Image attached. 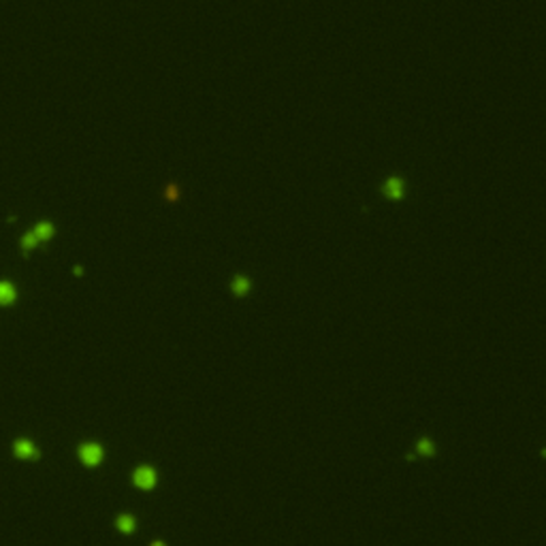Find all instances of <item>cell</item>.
Wrapping results in <instances>:
<instances>
[{
	"label": "cell",
	"instance_id": "1",
	"mask_svg": "<svg viewBox=\"0 0 546 546\" xmlns=\"http://www.w3.org/2000/svg\"><path fill=\"white\" fill-rule=\"evenodd\" d=\"M132 484L141 491H152L158 484V472L152 465H139L132 472Z\"/></svg>",
	"mask_w": 546,
	"mask_h": 546
},
{
	"label": "cell",
	"instance_id": "11",
	"mask_svg": "<svg viewBox=\"0 0 546 546\" xmlns=\"http://www.w3.org/2000/svg\"><path fill=\"white\" fill-rule=\"evenodd\" d=\"M150 546H166V544H164V542H162V540H154V542H152V544H150Z\"/></svg>",
	"mask_w": 546,
	"mask_h": 546
},
{
	"label": "cell",
	"instance_id": "3",
	"mask_svg": "<svg viewBox=\"0 0 546 546\" xmlns=\"http://www.w3.org/2000/svg\"><path fill=\"white\" fill-rule=\"evenodd\" d=\"M13 452H15V456H20L24 461L38 459V448L34 446V442H30V440H18L13 444Z\"/></svg>",
	"mask_w": 546,
	"mask_h": 546
},
{
	"label": "cell",
	"instance_id": "9",
	"mask_svg": "<svg viewBox=\"0 0 546 546\" xmlns=\"http://www.w3.org/2000/svg\"><path fill=\"white\" fill-rule=\"evenodd\" d=\"M32 232H34V237L38 239V242H47V239L54 237V226L50 222H41Z\"/></svg>",
	"mask_w": 546,
	"mask_h": 546
},
{
	"label": "cell",
	"instance_id": "7",
	"mask_svg": "<svg viewBox=\"0 0 546 546\" xmlns=\"http://www.w3.org/2000/svg\"><path fill=\"white\" fill-rule=\"evenodd\" d=\"M15 286L11 282H0V305H11L15 301Z\"/></svg>",
	"mask_w": 546,
	"mask_h": 546
},
{
	"label": "cell",
	"instance_id": "6",
	"mask_svg": "<svg viewBox=\"0 0 546 546\" xmlns=\"http://www.w3.org/2000/svg\"><path fill=\"white\" fill-rule=\"evenodd\" d=\"M116 527H118L122 534L128 536V534H132L134 529H136V520H134L132 514H120V516L116 518Z\"/></svg>",
	"mask_w": 546,
	"mask_h": 546
},
{
	"label": "cell",
	"instance_id": "10",
	"mask_svg": "<svg viewBox=\"0 0 546 546\" xmlns=\"http://www.w3.org/2000/svg\"><path fill=\"white\" fill-rule=\"evenodd\" d=\"M166 198H171V200L178 198V190H175V186H168V190H166Z\"/></svg>",
	"mask_w": 546,
	"mask_h": 546
},
{
	"label": "cell",
	"instance_id": "2",
	"mask_svg": "<svg viewBox=\"0 0 546 546\" xmlns=\"http://www.w3.org/2000/svg\"><path fill=\"white\" fill-rule=\"evenodd\" d=\"M77 454H79V461L88 465V468H96V465H100L102 459H105V450H102V446L96 444V442H86V444H82Z\"/></svg>",
	"mask_w": 546,
	"mask_h": 546
},
{
	"label": "cell",
	"instance_id": "5",
	"mask_svg": "<svg viewBox=\"0 0 546 546\" xmlns=\"http://www.w3.org/2000/svg\"><path fill=\"white\" fill-rule=\"evenodd\" d=\"M230 290L235 296H246L248 292L252 290V284H250V280H248L246 276H235L232 278V282H230Z\"/></svg>",
	"mask_w": 546,
	"mask_h": 546
},
{
	"label": "cell",
	"instance_id": "8",
	"mask_svg": "<svg viewBox=\"0 0 546 546\" xmlns=\"http://www.w3.org/2000/svg\"><path fill=\"white\" fill-rule=\"evenodd\" d=\"M416 452H418L420 456H433L436 454V444H433V440L420 438L418 442H416Z\"/></svg>",
	"mask_w": 546,
	"mask_h": 546
},
{
	"label": "cell",
	"instance_id": "4",
	"mask_svg": "<svg viewBox=\"0 0 546 546\" xmlns=\"http://www.w3.org/2000/svg\"><path fill=\"white\" fill-rule=\"evenodd\" d=\"M382 192H384V196H386L388 200H399V198H404V194H406V184H404V180H399V178H388L386 182H384Z\"/></svg>",
	"mask_w": 546,
	"mask_h": 546
}]
</instances>
